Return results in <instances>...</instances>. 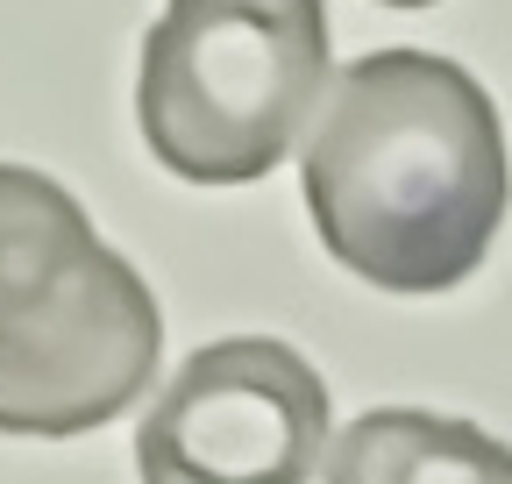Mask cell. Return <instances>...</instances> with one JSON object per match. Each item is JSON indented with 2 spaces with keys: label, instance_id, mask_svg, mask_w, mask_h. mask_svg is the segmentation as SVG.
<instances>
[{
  "label": "cell",
  "instance_id": "obj_1",
  "mask_svg": "<svg viewBox=\"0 0 512 484\" xmlns=\"http://www.w3.org/2000/svg\"><path fill=\"white\" fill-rule=\"evenodd\" d=\"M299 178L328 257L377 292L463 285L512 200L491 93L434 50L356 57L299 150Z\"/></svg>",
  "mask_w": 512,
  "mask_h": 484
},
{
  "label": "cell",
  "instance_id": "obj_2",
  "mask_svg": "<svg viewBox=\"0 0 512 484\" xmlns=\"http://www.w3.org/2000/svg\"><path fill=\"white\" fill-rule=\"evenodd\" d=\"M164 349L143 271L29 164H0V435H93L150 392Z\"/></svg>",
  "mask_w": 512,
  "mask_h": 484
},
{
  "label": "cell",
  "instance_id": "obj_3",
  "mask_svg": "<svg viewBox=\"0 0 512 484\" xmlns=\"http://www.w3.org/2000/svg\"><path fill=\"white\" fill-rule=\"evenodd\" d=\"M328 86V0H164L136 121L164 171L249 186L285 164Z\"/></svg>",
  "mask_w": 512,
  "mask_h": 484
},
{
  "label": "cell",
  "instance_id": "obj_4",
  "mask_svg": "<svg viewBox=\"0 0 512 484\" xmlns=\"http://www.w3.org/2000/svg\"><path fill=\"white\" fill-rule=\"evenodd\" d=\"M328 435V385L271 335L192 349L136 428L143 484H306Z\"/></svg>",
  "mask_w": 512,
  "mask_h": 484
},
{
  "label": "cell",
  "instance_id": "obj_5",
  "mask_svg": "<svg viewBox=\"0 0 512 484\" xmlns=\"http://www.w3.org/2000/svg\"><path fill=\"white\" fill-rule=\"evenodd\" d=\"M328 484H512V449L448 413L370 406L335 435Z\"/></svg>",
  "mask_w": 512,
  "mask_h": 484
},
{
  "label": "cell",
  "instance_id": "obj_6",
  "mask_svg": "<svg viewBox=\"0 0 512 484\" xmlns=\"http://www.w3.org/2000/svg\"><path fill=\"white\" fill-rule=\"evenodd\" d=\"M384 8H434V0H384Z\"/></svg>",
  "mask_w": 512,
  "mask_h": 484
}]
</instances>
